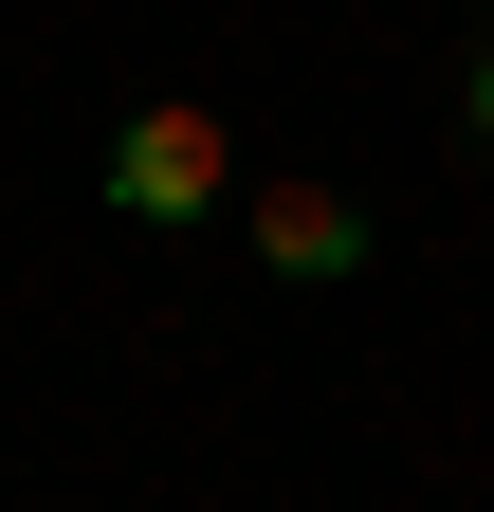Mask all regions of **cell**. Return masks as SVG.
I'll return each mask as SVG.
<instances>
[{
	"instance_id": "cell-1",
	"label": "cell",
	"mask_w": 494,
	"mask_h": 512,
	"mask_svg": "<svg viewBox=\"0 0 494 512\" xmlns=\"http://www.w3.org/2000/svg\"><path fill=\"white\" fill-rule=\"evenodd\" d=\"M110 220H220V110L202 92H147L110 128Z\"/></svg>"
},
{
	"instance_id": "cell-2",
	"label": "cell",
	"mask_w": 494,
	"mask_h": 512,
	"mask_svg": "<svg viewBox=\"0 0 494 512\" xmlns=\"http://www.w3.org/2000/svg\"><path fill=\"white\" fill-rule=\"evenodd\" d=\"M257 256L293 293H330V275H366V220H348V183H257Z\"/></svg>"
},
{
	"instance_id": "cell-3",
	"label": "cell",
	"mask_w": 494,
	"mask_h": 512,
	"mask_svg": "<svg viewBox=\"0 0 494 512\" xmlns=\"http://www.w3.org/2000/svg\"><path fill=\"white\" fill-rule=\"evenodd\" d=\"M458 110H476V147H494V55H476V92H458Z\"/></svg>"
}]
</instances>
